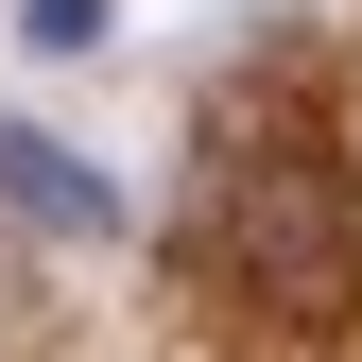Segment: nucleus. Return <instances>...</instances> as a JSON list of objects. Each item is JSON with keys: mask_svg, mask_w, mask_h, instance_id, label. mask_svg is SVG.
I'll use <instances>...</instances> for the list:
<instances>
[{"mask_svg": "<svg viewBox=\"0 0 362 362\" xmlns=\"http://www.w3.org/2000/svg\"><path fill=\"white\" fill-rule=\"evenodd\" d=\"M224 259H242V293L259 310H293V328H328V310H362V190H345V156H242L224 173Z\"/></svg>", "mask_w": 362, "mask_h": 362, "instance_id": "f257e3e1", "label": "nucleus"}, {"mask_svg": "<svg viewBox=\"0 0 362 362\" xmlns=\"http://www.w3.org/2000/svg\"><path fill=\"white\" fill-rule=\"evenodd\" d=\"M0 207L52 224V242H104V224H121V190H104V173H69V139H35V121H0Z\"/></svg>", "mask_w": 362, "mask_h": 362, "instance_id": "f03ea898", "label": "nucleus"}]
</instances>
